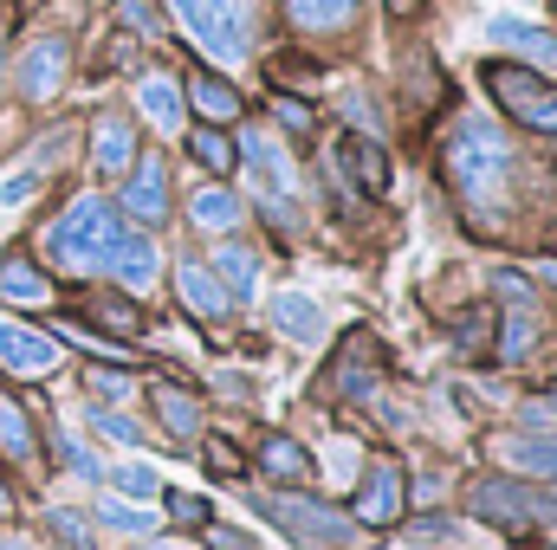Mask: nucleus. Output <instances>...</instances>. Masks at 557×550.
Returning <instances> with one entry per match:
<instances>
[{
    "label": "nucleus",
    "instance_id": "obj_1",
    "mask_svg": "<svg viewBox=\"0 0 557 550\" xmlns=\"http://www.w3.org/2000/svg\"><path fill=\"white\" fill-rule=\"evenodd\" d=\"M447 175H454V188L473 201V208H499V195H506V182H512V149L499 137V124H486V117H467L454 142H447Z\"/></svg>",
    "mask_w": 557,
    "mask_h": 550
},
{
    "label": "nucleus",
    "instance_id": "obj_2",
    "mask_svg": "<svg viewBox=\"0 0 557 550\" xmlns=\"http://www.w3.org/2000/svg\"><path fill=\"white\" fill-rule=\"evenodd\" d=\"M117 240H124V221H117V208H111V201H98V195L72 201V208L52 221V234H46L52 260H59V266H72V273H85V266H104Z\"/></svg>",
    "mask_w": 557,
    "mask_h": 550
},
{
    "label": "nucleus",
    "instance_id": "obj_3",
    "mask_svg": "<svg viewBox=\"0 0 557 550\" xmlns=\"http://www.w3.org/2000/svg\"><path fill=\"white\" fill-rule=\"evenodd\" d=\"M169 13L188 26V39L208 59H221V65H240L247 59V20H240L234 0H169Z\"/></svg>",
    "mask_w": 557,
    "mask_h": 550
},
{
    "label": "nucleus",
    "instance_id": "obj_4",
    "mask_svg": "<svg viewBox=\"0 0 557 550\" xmlns=\"http://www.w3.org/2000/svg\"><path fill=\"white\" fill-rule=\"evenodd\" d=\"M260 512L285 525L298 545H318V550H337L350 545V518L337 512V505H324V499H305V492H278V499H260Z\"/></svg>",
    "mask_w": 557,
    "mask_h": 550
},
{
    "label": "nucleus",
    "instance_id": "obj_5",
    "mask_svg": "<svg viewBox=\"0 0 557 550\" xmlns=\"http://www.w3.org/2000/svg\"><path fill=\"white\" fill-rule=\"evenodd\" d=\"M486 85H493V98H499L519 124L557 137V91L539 78V72H525V65H486Z\"/></svg>",
    "mask_w": 557,
    "mask_h": 550
},
{
    "label": "nucleus",
    "instance_id": "obj_6",
    "mask_svg": "<svg viewBox=\"0 0 557 550\" xmlns=\"http://www.w3.org/2000/svg\"><path fill=\"white\" fill-rule=\"evenodd\" d=\"M65 65H72V46H65L59 33L33 39V46L20 52V98H26V104H46V98L65 85Z\"/></svg>",
    "mask_w": 557,
    "mask_h": 550
},
{
    "label": "nucleus",
    "instance_id": "obj_7",
    "mask_svg": "<svg viewBox=\"0 0 557 550\" xmlns=\"http://www.w3.org/2000/svg\"><path fill=\"white\" fill-rule=\"evenodd\" d=\"M350 518H357V525H396V518H403V473H396L389 460L363 473V486H357V505H350Z\"/></svg>",
    "mask_w": 557,
    "mask_h": 550
},
{
    "label": "nucleus",
    "instance_id": "obj_8",
    "mask_svg": "<svg viewBox=\"0 0 557 550\" xmlns=\"http://www.w3.org/2000/svg\"><path fill=\"white\" fill-rule=\"evenodd\" d=\"M124 214H137L143 227H162L169 221V168L156 155L137 162V175L124 182Z\"/></svg>",
    "mask_w": 557,
    "mask_h": 550
},
{
    "label": "nucleus",
    "instance_id": "obj_9",
    "mask_svg": "<svg viewBox=\"0 0 557 550\" xmlns=\"http://www.w3.org/2000/svg\"><path fill=\"white\" fill-rule=\"evenodd\" d=\"M486 39L506 46V52H519V59H532V65H557V39L545 26L519 20V13H493V20H486Z\"/></svg>",
    "mask_w": 557,
    "mask_h": 550
},
{
    "label": "nucleus",
    "instance_id": "obj_10",
    "mask_svg": "<svg viewBox=\"0 0 557 550\" xmlns=\"http://www.w3.org/2000/svg\"><path fill=\"white\" fill-rule=\"evenodd\" d=\"M0 363L20 370V376H46L59 363V337H39L26 324H0Z\"/></svg>",
    "mask_w": 557,
    "mask_h": 550
},
{
    "label": "nucleus",
    "instance_id": "obj_11",
    "mask_svg": "<svg viewBox=\"0 0 557 550\" xmlns=\"http://www.w3.org/2000/svg\"><path fill=\"white\" fill-rule=\"evenodd\" d=\"M188 221L201 227V234H234L240 227V195L234 188H195V201H188Z\"/></svg>",
    "mask_w": 557,
    "mask_h": 550
},
{
    "label": "nucleus",
    "instance_id": "obj_12",
    "mask_svg": "<svg viewBox=\"0 0 557 550\" xmlns=\"http://www.w3.org/2000/svg\"><path fill=\"white\" fill-rule=\"evenodd\" d=\"M499 453H506L519 473L552 479V486H557V440H552V434H506V440H499Z\"/></svg>",
    "mask_w": 557,
    "mask_h": 550
},
{
    "label": "nucleus",
    "instance_id": "obj_13",
    "mask_svg": "<svg viewBox=\"0 0 557 550\" xmlns=\"http://www.w3.org/2000/svg\"><path fill=\"white\" fill-rule=\"evenodd\" d=\"M104 266L117 273V285L143 291V285H156V247H149L143 234H131V227H124V240L111 247V260H104Z\"/></svg>",
    "mask_w": 557,
    "mask_h": 550
},
{
    "label": "nucleus",
    "instance_id": "obj_14",
    "mask_svg": "<svg viewBox=\"0 0 557 550\" xmlns=\"http://www.w3.org/2000/svg\"><path fill=\"white\" fill-rule=\"evenodd\" d=\"M137 104H143V117H149L156 130H182V85H175L169 72H149V78H143Z\"/></svg>",
    "mask_w": 557,
    "mask_h": 550
},
{
    "label": "nucleus",
    "instance_id": "obj_15",
    "mask_svg": "<svg viewBox=\"0 0 557 550\" xmlns=\"http://www.w3.org/2000/svg\"><path fill=\"white\" fill-rule=\"evenodd\" d=\"M273 324L292 337V343H318V337H324V311H318L305 291H278L273 298Z\"/></svg>",
    "mask_w": 557,
    "mask_h": 550
},
{
    "label": "nucleus",
    "instance_id": "obj_16",
    "mask_svg": "<svg viewBox=\"0 0 557 550\" xmlns=\"http://www.w3.org/2000/svg\"><path fill=\"white\" fill-rule=\"evenodd\" d=\"M46 298H52V285L39 278L33 260H20V253L0 260V304H26V311H33V304H46Z\"/></svg>",
    "mask_w": 557,
    "mask_h": 550
},
{
    "label": "nucleus",
    "instance_id": "obj_17",
    "mask_svg": "<svg viewBox=\"0 0 557 550\" xmlns=\"http://www.w3.org/2000/svg\"><path fill=\"white\" fill-rule=\"evenodd\" d=\"M149 402H156V421L169 427V440H188V434L201 427V402H195L188 389H175V383H156Z\"/></svg>",
    "mask_w": 557,
    "mask_h": 550
},
{
    "label": "nucleus",
    "instance_id": "obj_18",
    "mask_svg": "<svg viewBox=\"0 0 557 550\" xmlns=\"http://www.w3.org/2000/svg\"><path fill=\"white\" fill-rule=\"evenodd\" d=\"M357 7L363 0H285V20L305 26V33H337V26L357 20Z\"/></svg>",
    "mask_w": 557,
    "mask_h": 550
},
{
    "label": "nucleus",
    "instance_id": "obj_19",
    "mask_svg": "<svg viewBox=\"0 0 557 550\" xmlns=\"http://www.w3.org/2000/svg\"><path fill=\"white\" fill-rule=\"evenodd\" d=\"M214 285L227 291V304H247V298L260 291V260L240 253V247H221V260H214Z\"/></svg>",
    "mask_w": 557,
    "mask_h": 550
},
{
    "label": "nucleus",
    "instance_id": "obj_20",
    "mask_svg": "<svg viewBox=\"0 0 557 550\" xmlns=\"http://www.w3.org/2000/svg\"><path fill=\"white\" fill-rule=\"evenodd\" d=\"M240 149H247V162L260 168L267 195H292V162H285V149H278L267 130H247V137H240Z\"/></svg>",
    "mask_w": 557,
    "mask_h": 550
},
{
    "label": "nucleus",
    "instance_id": "obj_21",
    "mask_svg": "<svg viewBox=\"0 0 557 550\" xmlns=\"http://www.w3.org/2000/svg\"><path fill=\"white\" fill-rule=\"evenodd\" d=\"M137 162V130L124 117H98V175H124Z\"/></svg>",
    "mask_w": 557,
    "mask_h": 550
},
{
    "label": "nucleus",
    "instance_id": "obj_22",
    "mask_svg": "<svg viewBox=\"0 0 557 550\" xmlns=\"http://www.w3.org/2000/svg\"><path fill=\"white\" fill-rule=\"evenodd\" d=\"M175 285H182V298H188L201 317H227V291L214 285V273H208V266L182 260V266H175Z\"/></svg>",
    "mask_w": 557,
    "mask_h": 550
},
{
    "label": "nucleus",
    "instance_id": "obj_23",
    "mask_svg": "<svg viewBox=\"0 0 557 550\" xmlns=\"http://www.w3.org/2000/svg\"><path fill=\"white\" fill-rule=\"evenodd\" d=\"M344 168H350V175H357V188H370V195H383V188H389V155H383L370 137L344 142Z\"/></svg>",
    "mask_w": 557,
    "mask_h": 550
},
{
    "label": "nucleus",
    "instance_id": "obj_24",
    "mask_svg": "<svg viewBox=\"0 0 557 550\" xmlns=\"http://www.w3.org/2000/svg\"><path fill=\"white\" fill-rule=\"evenodd\" d=\"M188 98H195V111L208 117V124H234L240 117V98H234V85H221V78H188Z\"/></svg>",
    "mask_w": 557,
    "mask_h": 550
},
{
    "label": "nucleus",
    "instance_id": "obj_25",
    "mask_svg": "<svg viewBox=\"0 0 557 550\" xmlns=\"http://www.w3.org/2000/svg\"><path fill=\"white\" fill-rule=\"evenodd\" d=\"M260 466H267L273 479H292V486H298V479H311V453H305L292 434H273V440L260 447Z\"/></svg>",
    "mask_w": 557,
    "mask_h": 550
},
{
    "label": "nucleus",
    "instance_id": "obj_26",
    "mask_svg": "<svg viewBox=\"0 0 557 550\" xmlns=\"http://www.w3.org/2000/svg\"><path fill=\"white\" fill-rule=\"evenodd\" d=\"M0 447H7V453H20V460H26V453L39 447L33 421H26V409H20L13 396H0Z\"/></svg>",
    "mask_w": 557,
    "mask_h": 550
},
{
    "label": "nucleus",
    "instance_id": "obj_27",
    "mask_svg": "<svg viewBox=\"0 0 557 550\" xmlns=\"http://www.w3.org/2000/svg\"><path fill=\"white\" fill-rule=\"evenodd\" d=\"M532 343H539V311H512L506 317V337H499V363H519Z\"/></svg>",
    "mask_w": 557,
    "mask_h": 550
},
{
    "label": "nucleus",
    "instance_id": "obj_28",
    "mask_svg": "<svg viewBox=\"0 0 557 550\" xmlns=\"http://www.w3.org/2000/svg\"><path fill=\"white\" fill-rule=\"evenodd\" d=\"M188 149H195V162H201V168H214V175H227V168H234V142L221 137V130H195Z\"/></svg>",
    "mask_w": 557,
    "mask_h": 550
},
{
    "label": "nucleus",
    "instance_id": "obj_29",
    "mask_svg": "<svg viewBox=\"0 0 557 550\" xmlns=\"http://www.w3.org/2000/svg\"><path fill=\"white\" fill-rule=\"evenodd\" d=\"M91 427H98L104 440H117V447H137V440H143L137 421H131V414H117V409H91Z\"/></svg>",
    "mask_w": 557,
    "mask_h": 550
},
{
    "label": "nucleus",
    "instance_id": "obj_30",
    "mask_svg": "<svg viewBox=\"0 0 557 550\" xmlns=\"http://www.w3.org/2000/svg\"><path fill=\"white\" fill-rule=\"evenodd\" d=\"M111 486H117V492H131V499H156V466L131 460V466H117V473H111Z\"/></svg>",
    "mask_w": 557,
    "mask_h": 550
},
{
    "label": "nucleus",
    "instance_id": "obj_31",
    "mask_svg": "<svg viewBox=\"0 0 557 550\" xmlns=\"http://www.w3.org/2000/svg\"><path fill=\"white\" fill-rule=\"evenodd\" d=\"M52 532H59V545L65 550H91V532H85L78 512H52Z\"/></svg>",
    "mask_w": 557,
    "mask_h": 550
},
{
    "label": "nucleus",
    "instance_id": "obj_32",
    "mask_svg": "<svg viewBox=\"0 0 557 550\" xmlns=\"http://www.w3.org/2000/svg\"><path fill=\"white\" fill-rule=\"evenodd\" d=\"M98 512H104V525H117V532H149V518H143L137 505H124V499H104Z\"/></svg>",
    "mask_w": 557,
    "mask_h": 550
},
{
    "label": "nucleus",
    "instance_id": "obj_33",
    "mask_svg": "<svg viewBox=\"0 0 557 550\" xmlns=\"http://www.w3.org/2000/svg\"><path fill=\"white\" fill-rule=\"evenodd\" d=\"M59 460H65L72 473H85V479H98V460L85 453V440H72V434H65V440H59Z\"/></svg>",
    "mask_w": 557,
    "mask_h": 550
},
{
    "label": "nucleus",
    "instance_id": "obj_34",
    "mask_svg": "<svg viewBox=\"0 0 557 550\" xmlns=\"http://www.w3.org/2000/svg\"><path fill=\"white\" fill-rule=\"evenodd\" d=\"M169 518H182V525H208V505L188 499V492H169Z\"/></svg>",
    "mask_w": 557,
    "mask_h": 550
},
{
    "label": "nucleus",
    "instance_id": "obj_35",
    "mask_svg": "<svg viewBox=\"0 0 557 550\" xmlns=\"http://www.w3.org/2000/svg\"><path fill=\"white\" fill-rule=\"evenodd\" d=\"M33 188H39V175H33V168H20V175H7V182H0V201L13 208V201H26Z\"/></svg>",
    "mask_w": 557,
    "mask_h": 550
},
{
    "label": "nucleus",
    "instance_id": "obj_36",
    "mask_svg": "<svg viewBox=\"0 0 557 550\" xmlns=\"http://www.w3.org/2000/svg\"><path fill=\"white\" fill-rule=\"evenodd\" d=\"M273 111L285 117V130H311V111H305L298 98H278V91H273Z\"/></svg>",
    "mask_w": 557,
    "mask_h": 550
},
{
    "label": "nucleus",
    "instance_id": "obj_37",
    "mask_svg": "<svg viewBox=\"0 0 557 550\" xmlns=\"http://www.w3.org/2000/svg\"><path fill=\"white\" fill-rule=\"evenodd\" d=\"M91 389H98V396H131V376H117V370H91Z\"/></svg>",
    "mask_w": 557,
    "mask_h": 550
},
{
    "label": "nucleus",
    "instance_id": "obj_38",
    "mask_svg": "<svg viewBox=\"0 0 557 550\" xmlns=\"http://www.w3.org/2000/svg\"><path fill=\"white\" fill-rule=\"evenodd\" d=\"M499 291H506L512 304H525V311L539 304V298H532V285H525V278H519V273H499Z\"/></svg>",
    "mask_w": 557,
    "mask_h": 550
},
{
    "label": "nucleus",
    "instance_id": "obj_39",
    "mask_svg": "<svg viewBox=\"0 0 557 550\" xmlns=\"http://www.w3.org/2000/svg\"><path fill=\"white\" fill-rule=\"evenodd\" d=\"M117 20H131L137 33H156V13H149L143 0H124V7H117Z\"/></svg>",
    "mask_w": 557,
    "mask_h": 550
},
{
    "label": "nucleus",
    "instance_id": "obj_40",
    "mask_svg": "<svg viewBox=\"0 0 557 550\" xmlns=\"http://www.w3.org/2000/svg\"><path fill=\"white\" fill-rule=\"evenodd\" d=\"M416 538H421V545H428V538L441 545V538H454V525H447V518L434 512V518H416Z\"/></svg>",
    "mask_w": 557,
    "mask_h": 550
},
{
    "label": "nucleus",
    "instance_id": "obj_41",
    "mask_svg": "<svg viewBox=\"0 0 557 550\" xmlns=\"http://www.w3.org/2000/svg\"><path fill=\"white\" fill-rule=\"evenodd\" d=\"M208 466H214V473H240V453H234V447H221V440H214V447H208Z\"/></svg>",
    "mask_w": 557,
    "mask_h": 550
},
{
    "label": "nucleus",
    "instance_id": "obj_42",
    "mask_svg": "<svg viewBox=\"0 0 557 550\" xmlns=\"http://www.w3.org/2000/svg\"><path fill=\"white\" fill-rule=\"evenodd\" d=\"M532 421H557V396H545V402H532Z\"/></svg>",
    "mask_w": 557,
    "mask_h": 550
},
{
    "label": "nucleus",
    "instance_id": "obj_43",
    "mask_svg": "<svg viewBox=\"0 0 557 550\" xmlns=\"http://www.w3.org/2000/svg\"><path fill=\"white\" fill-rule=\"evenodd\" d=\"M389 7H396V13H416L421 0H389Z\"/></svg>",
    "mask_w": 557,
    "mask_h": 550
},
{
    "label": "nucleus",
    "instance_id": "obj_44",
    "mask_svg": "<svg viewBox=\"0 0 557 550\" xmlns=\"http://www.w3.org/2000/svg\"><path fill=\"white\" fill-rule=\"evenodd\" d=\"M0 550H26V545H20V538H7V532H0Z\"/></svg>",
    "mask_w": 557,
    "mask_h": 550
},
{
    "label": "nucleus",
    "instance_id": "obj_45",
    "mask_svg": "<svg viewBox=\"0 0 557 550\" xmlns=\"http://www.w3.org/2000/svg\"><path fill=\"white\" fill-rule=\"evenodd\" d=\"M0 512H13V492H7V486H0Z\"/></svg>",
    "mask_w": 557,
    "mask_h": 550
},
{
    "label": "nucleus",
    "instance_id": "obj_46",
    "mask_svg": "<svg viewBox=\"0 0 557 550\" xmlns=\"http://www.w3.org/2000/svg\"><path fill=\"white\" fill-rule=\"evenodd\" d=\"M545 278H552V285H557V266H545Z\"/></svg>",
    "mask_w": 557,
    "mask_h": 550
},
{
    "label": "nucleus",
    "instance_id": "obj_47",
    "mask_svg": "<svg viewBox=\"0 0 557 550\" xmlns=\"http://www.w3.org/2000/svg\"><path fill=\"white\" fill-rule=\"evenodd\" d=\"M552 7H557V0H552Z\"/></svg>",
    "mask_w": 557,
    "mask_h": 550
}]
</instances>
